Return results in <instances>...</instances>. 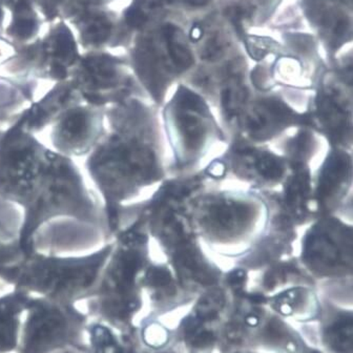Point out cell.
<instances>
[{
    "label": "cell",
    "instance_id": "obj_1",
    "mask_svg": "<svg viewBox=\"0 0 353 353\" xmlns=\"http://www.w3.org/2000/svg\"><path fill=\"white\" fill-rule=\"evenodd\" d=\"M80 256H52L30 252L15 266L0 270V279L14 290L55 302L72 303L93 292L112 250Z\"/></svg>",
    "mask_w": 353,
    "mask_h": 353
},
{
    "label": "cell",
    "instance_id": "obj_2",
    "mask_svg": "<svg viewBox=\"0 0 353 353\" xmlns=\"http://www.w3.org/2000/svg\"><path fill=\"white\" fill-rule=\"evenodd\" d=\"M53 152L19 123L0 136V198L26 212L46 180Z\"/></svg>",
    "mask_w": 353,
    "mask_h": 353
},
{
    "label": "cell",
    "instance_id": "obj_3",
    "mask_svg": "<svg viewBox=\"0 0 353 353\" xmlns=\"http://www.w3.org/2000/svg\"><path fill=\"white\" fill-rule=\"evenodd\" d=\"M27 309L22 353H55L75 346L84 319L72 303L31 296Z\"/></svg>",
    "mask_w": 353,
    "mask_h": 353
},
{
    "label": "cell",
    "instance_id": "obj_4",
    "mask_svg": "<svg viewBox=\"0 0 353 353\" xmlns=\"http://www.w3.org/2000/svg\"><path fill=\"white\" fill-rule=\"evenodd\" d=\"M108 226L79 219L46 221L32 230L22 243L26 254L52 256H80L95 254L110 244Z\"/></svg>",
    "mask_w": 353,
    "mask_h": 353
},
{
    "label": "cell",
    "instance_id": "obj_5",
    "mask_svg": "<svg viewBox=\"0 0 353 353\" xmlns=\"http://www.w3.org/2000/svg\"><path fill=\"white\" fill-rule=\"evenodd\" d=\"M105 132V110L83 101L66 108L35 135L50 150L81 161Z\"/></svg>",
    "mask_w": 353,
    "mask_h": 353
},
{
    "label": "cell",
    "instance_id": "obj_6",
    "mask_svg": "<svg viewBox=\"0 0 353 353\" xmlns=\"http://www.w3.org/2000/svg\"><path fill=\"white\" fill-rule=\"evenodd\" d=\"M30 298L16 290L0 294V353L11 352L17 346L20 314L27 308Z\"/></svg>",
    "mask_w": 353,
    "mask_h": 353
},
{
    "label": "cell",
    "instance_id": "obj_7",
    "mask_svg": "<svg viewBox=\"0 0 353 353\" xmlns=\"http://www.w3.org/2000/svg\"><path fill=\"white\" fill-rule=\"evenodd\" d=\"M250 210L245 204L220 203L212 206L210 212L212 223L221 230H232L245 223Z\"/></svg>",
    "mask_w": 353,
    "mask_h": 353
},
{
    "label": "cell",
    "instance_id": "obj_8",
    "mask_svg": "<svg viewBox=\"0 0 353 353\" xmlns=\"http://www.w3.org/2000/svg\"><path fill=\"white\" fill-rule=\"evenodd\" d=\"M163 36L168 43V54L176 69L180 71L188 70L194 63L192 53L182 41L179 30L174 26L166 25L163 29Z\"/></svg>",
    "mask_w": 353,
    "mask_h": 353
},
{
    "label": "cell",
    "instance_id": "obj_9",
    "mask_svg": "<svg viewBox=\"0 0 353 353\" xmlns=\"http://www.w3.org/2000/svg\"><path fill=\"white\" fill-rule=\"evenodd\" d=\"M331 346L341 353H351L352 350V320L345 318L339 320L329 330Z\"/></svg>",
    "mask_w": 353,
    "mask_h": 353
},
{
    "label": "cell",
    "instance_id": "obj_10",
    "mask_svg": "<svg viewBox=\"0 0 353 353\" xmlns=\"http://www.w3.org/2000/svg\"><path fill=\"white\" fill-rule=\"evenodd\" d=\"M178 121H179V128L186 146L190 150H196L201 145L204 135L201 121L190 114H182Z\"/></svg>",
    "mask_w": 353,
    "mask_h": 353
},
{
    "label": "cell",
    "instance_id": "obj_11",
    "mask_svg": "<svg viewBox=\"0 0 353 353\" xmlns=\"http://www.w3.org/2000/svg\"><path fill=\"white\" fill-rule=\"evenodd\" d=\"M224 305V296L220 290H212L199 302L196 316L202 321H210L216 318Z\"/></svg>",
    "mask_w": 353,
    "mask_h": 353
},
{
    "label": "cell",
    "instance_id": "obj_12",
    "mask_svg": "<svg viewBox=\"0 0 353 353\" xmlns=\"http://www.w3.org/2000/svg\"><path fill=\"white\" fill-rule=\"evenodd\" d=\"M156 7L157 5L154 3V0H137L126 11V23L130 27L136 28V29L143 27L145 22L148 21L150 12Z\"/></svg>",
    "mask_w": 353,
    "mask_h": 353
},
{
    "label": "cell",
    "instance_id": "obj_13",
    "mask_svg": "<svg viewBox=\"0 0 353 353\" xmlns=\"http://www.w3.org/2000/svg\"><path fill=\"white\" fill-rule=\"evenodd\" d=\"M248 98V92L245 88L240 85H232L226 88L222 94V104L228 116L238 114L241 106Z\"/></svg>",
    "mask_w": 353,
    "mask_h": 353
},
{
    "label": "cell",
    "instance_id": "obj_14",
    "mask_svg": "<svg viewBox=\"0 0 353 353\" xmlns=\"http://www.w3.org/2000/svg\"><path fill=\"white\" fill-rule=\"evenodd\" d=\"M112 25L105 17H97L94 22L90 23V27L86 30V38L93 43H99L104 41L110 35Z\"/></svg>",
    "mask_w": 353,
    "mask_h": 353
},
{
    "label": "cell",
    "instance_id": "obj_15",
    "mask_svg": "<svg viewBox=\"0 0 353 353\" xmlns=\"http://www.w3.org/2000/svg\"><path fill=\"white\" fill-rule=\"evenodd\" d=\"M256 170H259L261 176H264L266 179H278L283 174V166L281 162L276 158L270 157L268 154L259 158L256 161Z\"/></svg>",
    "mask_w": 353,
    "mask_h": 353
},
{
    "label": "cell",
    "instance_id": "obj_16",
    "mask_svg": "<svg viewBox=\"0 0 353 353\" xmlns=\"http://www.w3.org/2000/svg\"><path fill=\"white\" fill-rule=\"evenodd\" d=\"M176 97H178V103L183 110H196L200 113H203L206 110L203 100L186 88H180V91L176 94Z\"/></svg>",
    "mask_w": 353,
    "mask_h": 353
},
{
    "label": "cell",
    "instance_id": "obj_17",
    "mask_svg": "<svg viewBox=\"0 0 353 353\" xmlns=\"http://www.w3.org/2000/svg\"><path fill=\"white\" fill-rule=\"evenodd\" d=\"M246 46L250 56L254 59L260 60L270 53L274 46V41L268 38L250 37L246 41Z\"/></svg>",
    "mask_w": 353,
    "mask_h": 353
},
{
    "label": "cell",
    "instance_id": "obj_18",
    "mask_svg": "<svg viewBox=\"0 0 353 353\" xmlns=\"http://www.w3.org/2000/svg\"><path fill=\"white\" fill-rule=\"evenodd\" d=\"M226 43L223 38L219 35H214L206 42L203 52H202V58L206 60H216L222 57L225 52Z\"/></svg>",
    "mask_w": 353,
    "mask_h": 353
},
{
    "label": "cell",
    "instance_id": "obj_19",
    "mask_svg": "<svg viewBox=\"0 0 353 353\" xmlns=\"http://www.w3.org/2000/svg\"><path fill=\"white\" fill-rule=\"evenodd\" d=\"M35 20L30 17L29 15L26 18H17L12 27V33L19 38H28L35 31Z\"/></svg>",
    "mask_w": 353,
    "mask_h": 353
},
{
    "label": "cell",
    "instance_id": "obj_20",
    "mask_svg": "<svg viewBox=\"0 0 353 353\" xmlns=\"http://www.w3.org/2000/svg\"><path fill=\"white\" fill-rule=\"evenodd\" d=\"M172 281L170 272L164 268H154L146 274V283L152 287L168 286Z\"/></svg>",
    "mask_w": 353,
    "mask_h": 353
},
{
    "label": "cell",
    "instance_id": "obj_21",
    "mask_svg": "<svg viewBox=\"0 0 353 353\" xmlns=\"http://www.w3.org/2000/svg\"><path fill=\"white\" fill-rule=\"evenodd\" d=\"M226 15L232 20L234 28H236V31H238L241 35L243 32V20L245 19L248 16V8L244 7V6H234V7L228 8V9L226 10Z\"/></svg>",
    "mask_w": 353,
    "mask_h": 353
},
{
    "label": "cell",
    "instance_id": "obj_22",
    "mask_svg": "<svg viewBox=\"0 0 353 353\" xmlns=\"http://www.w3.org/2000/svg\"><path fill=\"white\" fill-rule=\"evenodd\" d=\"M192 338V345L196 348H203V347H208L214 343V334L208 331H203V332H196Z\"/></svg>",
    "mask_w": 353,
    "mask_h": 353
},
{
    "label": "cell",
    "instance_id": "obj_23",
    "mask_svg": "<svg viewBox=\"0 0 353 353\" xmlns=\"http://www.w3.org/2000/svg\"><path fill=\"white\" fill-rule=\"evenodd\" d=\"M245 272H243V270H234V272L230 274L228 280H230V283L232 286L240 288V287H242V285L244 284V282H245Z\"/></svg>",
    "mask_w": 353,
    "mask_h": 353
},
{
    "label": "cell",
    "instance_id": "obj_24",
    "mask_svg": "<svg viewBox=\"0 0 353 353\" xmlns=\"http://www.w3.org/2000/svg\"><path fill=\"white\" fill-rule=\"evenodd\" d=\"M224 170H225V168H224L223 164L221 163V162H216V163L212 164L210 166V172L212 176H220L224 174Z\"/></svg>",
    "mask_w": 353,
    "mask_h": 353
},
{
    "label": "cell",
    "instance_id": "obj_25",
    "mask_svg": "<svg viewBox=\"0 0 353 353\" xmlns=\"http://www.w3.org/2000/svg\"><path fill=\"white\" fill-rule=\"evenodd\" d=\"M202 35H203V30H202V28L199 25L194 26L192 32H190V38H192L194 41H198V40L201 39Z\"/></svg>",
    "mask_w": 353,
    "mask_h": 353
},
{
    "label": "cell",
    "instance_id": "obj_26",
    "mask_svg": "<svg viewBox=\"0 0 353 353\" xmlns=\"http://www.w3.org/2000/svg\"><path fill=\"white\" fill-rule=\"evenodd\" d=\"M185 1L192 7H203L208 5L210 0H185Z\"/></svg>",
    "mask_w": 353,
    "mask_h": 353
},
{
    "label": "cell",
    "instance_id": "obj_27",
    "mask_svg": "<svg viewBox=\"0 0 353 353\" xmlns=\"http://www.w3.org/2000/svg\"><path fill=\"white\" fill-rule=\"evenodd\" d=\"M246 323H248L250 326H256V325L259 324V318L252 314V316H248V318H246Z\"/></svg>",
    "mask_w": 353,
    "mask_h": 353
},
{
    "label": "cell",
    "instance_id": "obj_28",
    "mask_svg": "<svg viewBox=\"0 0 353 353\" xmlns=\"http://www.w3.org/2000/svg\"><path fill=\"white\" fill-rule=\"evenodd\" d=\"M250 300L254 303H256V304H261V303H264L266 299L261 296V294H254V296H252V298H250Z\"/></svg>",
    "mask_w": 353,
    "mask_h": 353
},
{
    "label": "cell",
    "instance_id": "obj_29",
    "mask_svg": "<svg viewBox=\"0 0 353 353\" xmlns=\"http://www.w3.org/2000/svg\"><path fill=\"white\" fill-rule=\"evenodd\" d=\"M174 0H154V3L157 5V7L160 6L165 5V3H172Z\"/></svg>",
    "mask_w": 353,
    "mask_h": 353
},
{
    "label": "cell",
    "instance_id": "obj_30",
    "mask_svg": "<svg viewBox=\"0 0 353 353\" xmlns=\"http://www.w3.org/2000/svg\"><path fill=\"white\" fill-rule=\"evenodd\" d=\"M8 1H12V0H8Z\"/></svg>",
    "mask_w": 353,
    "mask_h": 353
}]
</instances>
